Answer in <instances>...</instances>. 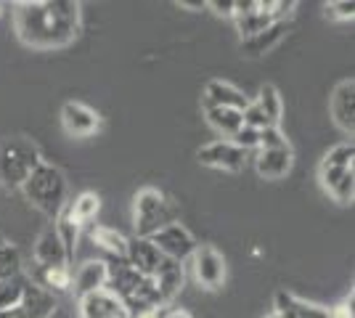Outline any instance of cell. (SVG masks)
Returning <instances> with one entry per match:
<instances>
[{
  "label": "cell",
  "instance_id": "35",
  "mask_svg": "<svg viewBox=\"0 0 355 318\" xmlns=\"http://www.w3.org/2000/svg\"><path fill=\"white\" fill-rule=\"evenodd\" d=\"M205 8H212L218 16H225V19H234L236 16V0H209L205 3Z\"/></svg>",
  "mask_w": 355,
  "mask_h": 318
},
{
  "label": "cell",
  "instance_id": "15",
  "mask_svg": "<svg viewBox=\"0 0 355 318\" xmlns=\"http://www.w3.org/2000/svg\"><path fill=\"white\" fill-rule=\"evenodd\" d=\"M292 165H295L292 146H286V149H260L257 157H254V170L266 181H282V178H286Z\"/></svg>",
  "mask_w": 355,
  "mask_h": 318
},
{
  "label": "cell",
  "instance_id": "27",
  "mask_svg": "<svg viewBox=\"0 0 355 318\" xmlns=\"http://www.w3.org/2000/svg\"><path fill=\"white\" fill-rule=\"evenodd\" d=\"M254 104L266 112V117L270 120V125H279V120H282V114H284V101H282V96H279V88H276V85L266 82V85L260 88V98H257Z\"/></svg>",
  "mask_w": 355,
  "mask_h": 318
},
{
  "label": "cell",
  "instance_id": "5",
  "mask_svg": "<svg viewBox=\"0 0 355 318\" xmlns=\"http://www.w3.org/2000/svg\"><path fill=\"white\" fill-rule=\"evenodd\" d=\"M191 265L193 276H196V281H199L202 289L218 292L225 284V260H223V255L215 247L199 244L191 255Z\"/></svg>",
  "mask_w": 355,
  "mask_h": 318
},
{
  "label": "cell",
  "instance_id": "34",
  "mask_svg": "<svg viewBox=\"0 0 355 318\" xmlns=\"http://www.w3.org/2000/svg\"><path fill=\"white\" fill-rule=\"evenodd\" d=\"M231 143H236L239 149H244V152L250 154L252 149H257V143H260V133H257V130H252V127H244V125H241V130L231 138Z\"/></svg>",
  "mask_w": 355,
  "mask_h": 318
},
{
  "label": "cell",
  "instance_id": "6",
  "mask_svg": "<svg viewBox=\"0 0 355 318\" xmlns=\"http://www.w3.org/2000/svg\"><path fill=\"white\" fill-rule=\"evenodd\" d=\"M148 242L159 249V255L167 260H175V263H183L193 255V249L199 247L196 239L191 236V231L180 223H173V226L157 231L154 236H148Z\"/></svg>",
  "mask_w": 355,
  "mask_h": 318
},
{
  "label": "cell",
  "instance_id": "7",
  "mask_svg": "<svg viewBox=\"0 0 355 318\" xmlns=\"http://www.w3.org/2000/svg\"><path fill=\"white\" fill-rule=\"evenodd\" d=\"M199 165L212 167V170H225V173H241L247 167V152L239 149L231 141H212L196 152Z\"/></svg>",
  "mask_w": 355,
  "mask_h": 318
},
{
  "label": "cell",
  "instance_id": "22",
  "mask_svg": "<svg viewBox=\"0 0 355 318\" xmlns=\"http://www.w3.org/2000/svg\"><path fill=\"white\" fill-rule=\"evenodd\" d=\"M205 120L207 125L215 130V133H220L225 138H234L241 130V112L236 109H223V106H205Z\"/></svg>",
  "mask_w": 355,
  "mask_h": 318
},
{
  "label": "cell",
  "instance_id": "19",
  "mask_svg": "<svg viewBox=\"0 0 355 318\" xmlns=\"http://www.w3.org/2000/svg\"><path fill=\"white\" fill-rule=\"evenodd\" d=\"M289 27H292V21H276V24H270L268 30L257 32V35H252V37H247V40H241V46L239 48H241V53L250 56V59L266 56L268 51H273V48L286 37Z\"/></svg>",
  "mask_w": 355,
  "mask_h": 318
},
{
  "label": "cell",
  "instance_id": "25",
  "mask_svg": "<svg viewBox=\"0 0 355 318\" xmlns=\"http://www.w3.org/2000/svg\"><path fill=\"white\" fill-rule=\"evenodd\" d=\"M56 233H59L61 244H64V249H67V260H69V265L74 263V249H77V233H80V226L72 220V215H69V204L64 207V210L56 215Z\"/></svg>",
  "mask_w": 355,
  "mask_h": 318
},
{
  "label": "cell",
  "instance_id": "8",
  "mask_svg": "<svg viewBox=\"0 0 355 318\" xmlns=\"http://www.w3.org/2000/svg\"><path fill=\"white\" fill-rule=\"evenodd\" d=\"M329 112H331V120L340 127L342 133L353 136L355 133V80H342L337 82V88L331 91L329 98Z\"/></svg>",
  "mask_w": 355,
  "mask_h": 318
},
{
  "label": "cell",
  "instance_id": "28",
  "mask_svg": "<svg viewBox=\"0 0 355 318\" xmlns=\"http://www.w3.org/2000/svg\"><path fill=\"white\" fill-rule=\"evenodd\" d=\"M16 276H21V255L14 244L0 239V281H8Z\"/></svg>",
  "mask_w": 355,
  "mask_h": 318
},
{
  "label": "cell",
  "instance_id": "30",
  "mask_svg": "<svg viewBox=\"0 0 355 318\" xmlns=\"http://www.w3.org/2000/svg\"><path fill=\"white\" fill-rule=\"evenodd\" d=\"M321 165H329V167H353L355 165V146L353 141L350 143H337V146H331L326 157L321 159Z\"/></svg>",
  "mask_w": 355,
  "mask_h": 318
},
{
  "label": "cell",
  "instance_id": "26",
  "mask_svg": "<svg viewBox=\"0 0 355 318\" xmlns=\"http://www.w3.org/2000/svg\"><path fill=\"white\" fill-rule=\"evenodd\" d=\"M67 204H69V215H72V220L77 226L90 223L98 215V210H101V199H98V194H93V191H83L74 202H67Z\"/></svg>",
  "mask_w": 355,
  "mask_h": 318
},
{
  "label": "cell",
  "instance_id": "21",
  "mask_svg": "<svg viewBox=\"0 0 355 318\" xmlns=\"http://www.w3.org/2000/svg\"><path fill=\"white\" fill-rule=\"evenodd\" d=\"M109 281V268H106L104 260H88L85 265H80V271L74 276V292H77V300L93 294V292H101L106 289Z\"/></svg>",
  "mask_w": 355,
  "mask_h": 318
},
{
  "label": "cell",
  "instance_id": "29",
  "mask_svg": "<svg viewBox=\"0 0 355 318\" xmlns=\"http://www.w3.org/2000/svg\"><path fill=\"white\" fill-rule=\"evenodd\" d=\"M24 281H27L24 273L16 276V279H8V281H0V313L19 308L21 292H24Z\"/></svg>",
  "mask_w": 355,
  "mask_h": 318
},
{
  "label": "cell",
  "instance_id": "24",
  "mask_svg": "<svg viewBox=\"0 0 355 318\" xmlns=\"http://www.w3.org/2000/svg\"><path fill=\"white\" fill-rule=\"evenodd\" d=\"M90 239L96 242V247L106 249L112 258H125V252H128V236H122L119 231L109 226H96L90 231Z\"/></svg>",
  "mask_w": 355,
  "mask_h": 318
},
{
  "label": "cell",
  "instance_id": "2",
  "mask_svg": "<svg viewBox=\"0 0 355 318\" xmlns=\"http://www.w3.org/2000/svg\"><path fill=\"white\" fill-rule=\"evenodd\" d=\"M21 191L35 210H40L45 218H53L67 207V194H69V186L67 178L56 165L51 162H40V165L32 170V175L21 183Z\"/></svg>",
  "mask_w": 355,
  "mask_h": 318
},
{
  "label": "cell",
  "instance_id": "33",
  "mask_svg": "<svg viewBox=\"0 0 355 318\" xmlns=\"http://www.w3.org/2000/svg\"><path fill=\"white\" fill-rule=\"evenodd\" d=\"M326 14L331 16V19H340V21H353L355 3L353 0H334V3H326Z\"/></svg>",
  "mask_w": 355,
  "mask_h": 318
},
{
  "label": "cell",
  "instance_id": "18",
  "mask_svg": "<svg viewBox=\"0 0 355 318\" xmlns=\"http://www.w3.org/2000/svg\"><path fill=\"white\" fill-rule=\"evenodd\" d=\"M273 313L279 318H331V310H326L321 305L305 303L295 297L292 292H276V300H273Z\"/></svg>",
  "mask_w": 355,
  "mask_h": 318
},
{
  "label": "cell",
  "instance_id": "12",
  "mask_svg": "<svg viewBox=\"0 0 355 318\" xmlns=\"http://www.w3.org/2000/svg\"><path fill=\"white\" fill-rule=\"evenodd\" d=\"M61 125L74 138H88L101 127V117L80 101H67L61 106Z\"/></svg>",
  "mask_w": 355,
  "mask_h": 318
},
{
  "label": "cell",
  "instance_id": "40",
  "mask_svg": "<svg viewBox=\"0 0 355 318\" xmlns=\"http://www.w3.org/2000/svg\"><path fill=\"white\" fill-rule=\"evenodd\" d=\"M266 318H279V316H276V313H270V316H266Z\"/></svg>",
  "mask_w": 355,
  "mask_h": 318
},
{
  "label": "cell",
  "instance_id": "4",
  "mask_svg": "<svg viewBox=\"0 0 355 318\" xmlns=\"http://www.w3.org/2000/svg\"><path fill=\"white\" fill-rule=\"evenodd\" d=\"M135 236L148 239L157 231L178 223V207L170 202V197H164L159 188H141L135 194Z\"/></svg>",
  "mask_w": 355,
  "mask_h": 318
},
{
  "label": "cell",
  "instance_id": "13",
  "mask_svg": "<svg viewBox=\"0 0 355 318\" xmlns=\"http://www.w3.org/2000/svg\"><path fill=\"white\" fill-rule=\"evenodd\" d=\"M59 308V300L53 292L32 284L30 279L24 281V292H21V300H19V316L21 318H51Z\"/></svg>",
  "mask_w": 355,
  "mask_h": 318
},
{
  "label": "cell",
  "instance_id": "1",
  "mask_svg": "<svg viewBox=\"0 0 355 318\" xmlns=\"http://www.w3.org/2000/svg\"><path fill=\"white\" fill-rule=\"evenodd\" d=\"M80 8L77 0L16 3V35L24 46L40 51L69 46L80 32Z\"/></svg>",
  "mask_w": 355,
  "mask_h": 318
},
{
  "label": "cell",
  "instance_id": "37",
  "mask_svg": "<svg viewBox=\"0 0 355 318\" xmlns=\"http://www.w3.org/2000/svg\"><path fill=\"white\" fill-rule=\"evenodd\" d=\"M178 6L180 8H189V11H202L205 8V3H189V0H178Z\"/></svg>",
  "mask_w": 355,
  "mask_h": 318
},
{
  "label": "cell",
  "instance_id": "11",
  "mask_svg": "<svg viewBox=\"0 0 355 318\" xmlns=\"http://www.w3.org/2000/svg\"><path fill=\"white\" fill-rule=\"evenodd\" d=\"M77 308H80V318H133L125 303L106 289L80 297Z\"/></svg>",
  "mask_w": 355,
  "mask_h": 318
},
{
  "label": "cell",
  "instance_id": "9",
  "mask_svg": "<svg viewBox=\"0 0 355 318\" xmlns=\"http://www.w3.org/2000/svg\"><path fill=\"white\" fill-rule=\"evenodd\" d=\"M234 21L241 32V40H247L252 35L268 30L270 24H276L270 11H268V0H236Z\"/></svg>",
  "mask_w": 355,
  "mask_h": 318
},
{
  "label": "cell",
  "instance_id": "36",
  "mask_svg": "<svg viewBox=\"0 0 355 318\" xmlns=\"http://www.w3.org/2000/svg\"><path fill=\"white\" fill-rule=\"evenodd\" d=\"M162 318H193L189 310H183V308H173V310H167L162 313Z\"/></svg>",
  "mask_w": 355,
  "mask_h": 318
},
{
  "label": "cell",
  "instance_id": "20",
  "mask_svg": "<svg viewBox=\"0 0 355 318\" xmlns=\"http://www.w3.org/2000/svg\"><path fill=\"white\" fill-rule=\"evenodd\" d=\"M205 106H223V109H236L244 112L250 106V98L239 91L236 85L225 80H209L205 88Z\"/></svg>",
  "mask_w": 355,
  "mask_h": 318
},
{
  "label": "cell",
  "instance_id": "23",
  "mask_svg": "<svg viewBox=\"0 0 355 318\" xmlns=\"http://www.w3.org/2000/svg\"><path fill=\"white\" fill-rule=\"evenodd\" d=\"M27 279H30L32 284H37V287H43L56 294V292H67V289L72 287V268H43V265H32Z\"/></svg>",
  "mask_w": 355,
  "mask_h": 318
},
{
  "label": "cell",
  "instance_id": "32",
  "mask_svg": "<svg viewBox=\"0 0 355 318\" xmlns=\"http://www.w3.org/2000/svg\"><path fill=\"white\" fill-rule=\"evenodd\" d=\"M286 146H289V141L284 138L279 125H270L266 130H260V143H257V149H286Z\"/></svg>",
  "mask_w": 355,
  "mask_h": 318
},
{
  "label": "cell",
  "instance_id": "17",
  "mask_svg": "<svg viewBox=\"0 0 355 318\" xmlns=\"http://www.w3.org/2000/svg\"><path fill=\"white\" fill-rule=\"evenodd\" d=\"M35 265H43V268H69V260H67V249L61 244L56 228H45L40 233V239L35 244Z\"/></svg>",
  "mask_w": 355,
  "mask_h": 318
},
{
  "label": "cell",
  "instance_id": "14",
  "mask_svg": "<svg viewBox=\"0 0 355 318\" xmlns=\"http://www.w3.org/2000/svg\"><path fill=\"white\" fill-rule=\"evenodd\" d=\"M151 281H154L157 294H159V303H162V308H164V305H170L178 294H180V289L186 284V271H183V265L175 263V260L162 258L157 273L151 276Z\"/></svg>",
  "mask_w": 355,
  "mask_h": 318
},
{
  "label": "cell",
  "instance_id": "16",
  "mask_svg": "<svg viewBox=\"0 0 355 318\" xmlns=\"http://www.w3.org/2000/svg\"><path fill=\"white\" fill-rule=\"evenodd\" d=\"M125 260H128V265H130L138 276L151 279V276L157 273V268H159V263H162V255H159V249L148 242V239L133 236V239H128Z\"/></svg>",
  "mask_w": 355,
  "mask_h": 318
},
{
  "label": "cell",
  "instance_id": "3",
  "mask_svg": "<svg viewBox=\"0 0 355 318\" xmlns=\"http://www.w3.org/2000/svg\"><path fill=\"white\" fill-rule=\"evenodd\" d=\"M40 162L43 154L30 138H6L0 143V186L21 188V183L30 178Z\"/></svg>",
  "mask_w": 355,
  "mask_h": 318
},
{
  "label": "cell",
  "instance_id": "39",
  "mask_svg": "<svg viewBox=\"0 0 355 318\" xmlns=\"http://www.w3.org/2000/svg\"><path fill=\"white\" fill-rule=\"evenodd\" d=\"M0 318H21V316H19V310L14 308V310H6V313H0Z\"/></svg>",
  "mask_w": 355,
  "mask_h": 318
},
{
  "label": "cell",
  "instance_id": "38",
  "mask_svg": "<svg viewBox=\"0 0 355 318\" xmlns=\"http://www.w3.org/2000/svg\"><path fill=\"white\" fill-rule=\"evenodd\" d=\"M164 310H144V313H138V316L133 318H162Z\"/></svg>",
  "mask_w": 355,
  "mask_h": 318
},
{
  "label": "cell",
  "instance_id": "31",
  "mask_svg": "<svg viewBox=\"0 0 355 318\" xmlns=\"http://www.w3.org/2000/svg\"><path fill=\"white\" fill-rule=\"evenodd\" d=\"M241 122H244V127H252V130H257V133L270 127V120L266 117V112L254 104V101H250V106L241 112Z\"/></svg>",
  "mask_w": 355,
  "mask_h": 318
},
{
  "label": "cell",
  "instance_id": "10",
  "mask_svg": "<svg viewBox=\"0 0 355 318\" xmlns=\"http://www.w3.org/2000/svg\"><path fill=\"white\" fill-rule=\"evenodd\" d=\"M318 178L329 197L340 204H353L355 199V170L353 167H318Z\"/></svg>",
  "mask_w": 355,
  "mask_h": 318
}]
</instances>
